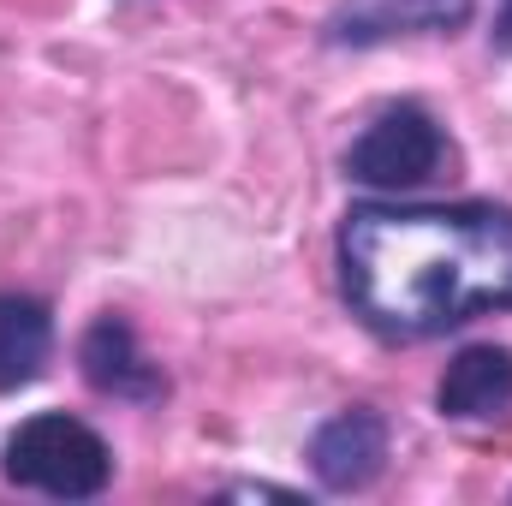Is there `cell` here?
<instances>
[{
	"instance_id": "5",
	"label": "cell",
	"mask_w": 512,
	"mask_h": 506,
	"mask_svg": "<svg viewBox=\"0 0 512 506\" xmlns=\"http://www.w3.org/2000/svg\"><path fill=\"white\" fill-rule=\"evenodd\" d=\"M78 370H84V381H90L102 399H120V405H161V399L173 393L167 370L143 352L131 316H120V310H102V316L84 328V340H78Z\"/></svg>"
},
{
	"instance_id": "9",
	"label": "cell",
	"mask_w": 512,
	"mask_h": 506,
	"mask_svg": "<svg viewBox=\"0 0 512 506\" xmlns=\"http://www.w3.org/2000/svg\"><path fill=\"white\" fill-rule=\"evenodd\" d=\"M227 495H245V501H298V489H274V483H233Z\"/></svg>"
},
{
	"instance_id": "6",
	"label": "cell",
	"mask_w": 512,
	"mask_h": 506,
	"mask_svg": "<svg viewBox=\"0 0 512 506\" xmlns=\"http://www.w3.org/2000/svg\"><path fill=\"white\" fill-rule=\"evenodd\" d=\"M310 477L328 495H364L376 477L387 471V417L376 405H346L328 423H316L310 447Z\"/></svg>"
},
{
	"instance_id": "3",
	"label": "cell",
	"mask_w": 512,
	"mask_h": 506,
	"mask_svg": "<svg viewBox=\"0 0 512 506\" xmlns=\"http://www.w3.org/2000/svg\"><path fill=\"white\" fill-rule=\"evenodd\" d=\"M441 161H447V131H441V120L423 102L405 96V102H387V108H376L364 120V131L340 155V173L352 185H370V191L399 197V191L429 185L441 173Z\"/></svg>"
},
{
	"instance_id": "4",
	"label": "cell",
	"mask_w": 512,
	"mask_h": 506,
	"mask_svg": "<svg viewBox=\"0 0 512 506\" xmlns=\"http://www.w3.org/2000/svg\"><path fill=\"white\" fill-rule=\"evenodd\" d=\"M477 0H340L322 24L328 48H387L405 36H453L465 30Z\"/></svg>"
},
{
	"instance_id": "8",
	"label": "cell",
	"mask_w": 512,
	"mask_h": 506,
	"mask_svg": "<svg viewBox=\"0 0 512 506\" xmlns=\"http://www.w3.org/2000/svg\"><path fill=\"white\" fill-rule=\"evenodd\" d=\"M54 358V310L36 292L0 286V393H18L42 381Z\"/></svg>"
},
{
	"instance_id": "2",
	"label": "cell",
	"mask_w": 512,
	"mask_h": 506,
	"mask_svg": "<svg viewBox=\"0 0 512 506\" xmlns=\"http://www.w3.org/2000/svg\"><path fill=\"white\" fill-rule=\"evenodd\" d=\"M0 477L48 501H96L114 483V447L72 411H36L6 435Z\"/></svg>"
},
{
	"instance_id": "7",
	"label": "cell",
	"mask_w": 512,
	"mask_h": 506,
	"mask_svg": "<svg viewBox=\"0 0 512 506\" xmlns=\"http://www.w3.org/2000/svg\"><path fill=\"white\" fill-rule=\"evenodd\" d=\"M435 411L447 423H501L512 411V346L477 340L453 352L435 381Z\"/></svg>"
},
{
	"instance_id": "1",
	"label": "cell",
	"mask_w": 512,
	"mask_h": 506,
	"mask_svg": "<svg viewBox=\"0 0 512 506\" xmlns=\"http://www.w3.org/2000/svg\"><path fill=\"white\" fill-rule=\"evenodd\" d=\"M340 298L387 346L441 340L477 316L512 310V209L471 203H399L370 197L340 215L334 233Z\"/></svg>"
},
{
	"instance_id": "10",
	"label": "cell",
	"mask_w": 512,
	"mask_h": 506,
	"mask_svg": "<svg viewBox=\"0 0 512 506\" xmlns=\"http://www.w3.org/2000/svg\"><path fill=\"white\" fill-rule=\"evenodd\" d=\"M489 48L495 54H512V0L495 6V30H489Z\"/></svg>"
}]
</instances>
